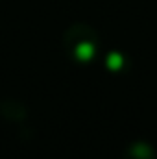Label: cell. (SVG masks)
I'll list each match as a JSON object with an SVG mask.
<instances>
[{
  "instance_id": "cell-1",
  "label": "cell",
  "mask_w": 157,
  "mask_h": 159,
  "mask_svg": "<svg viewBox=\"0 0 157 159\" xmlns=\"http://www.w3.org/2000/svg\"><path fill=\"white\" fill-rule=\"evenodd\" d=\"M76 57H78L79 61H89L92 56H94V46L91 44V43H87V41H83V43H79L78 46H76Z\"/></svg>"
},
{
  "instance_id": "cell-2",
  "label": "cell",
  "mask_w": 157,
  "mask_h": 159,
  "mask_svg": "<svg viewBox=\"0 0 157 159\" xmlns=\"http://www.w3.org/2000/svg\"><path fill=\"white\" fill-rule=\"evenodd\" d=\"M131 156L137 157V159H150L152 157V150H150L146 144L139 143V144H135V146L131 148Z\"/></svg>"
},
{
  "instance_id": "cell-3",
  "label": "cell",
  "mask_w": 157,
  "mask_h": 159,
  "mask_svg": "<svg viewBox=\"0 0 157 159\" xmlns=\"http://www.w3.org/2000/svg\"><path fill=\"white\" fill-rule=\"evenodd\" d=\"M122 65H124V59H122L120 54L113 52V54L107 56V67H109L111 70H118V69H122Z\"/></svg>"
}]
</instances>
